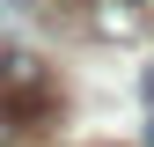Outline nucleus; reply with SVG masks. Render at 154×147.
<instances>
[{"label": "nucleus", "mask_w": 154, "mask_h": 147, "mask_svg": "<svg viewBox=\"0 0 154 147\" xmlns=\"http://www.w3.org/2000/svg\"><path fill=\"white\" fill-rule=\"evenodd\" d=\"M140 96H147V103H154V66H147V74H140Z\"/></svg>", "instance_id": "obj_3"}, {"label": "nucleus", "mask_w": 154, "mask_h": 147, "mask_svg": "<svg viewBox=\"0 0 154 147\" xmlns=\"http://www.w3.org/2000/svg\"><path fill=\"white\" fill-rule=\"evenodd\" d=\"M95 37H110V44H125V37H140V15H132V0H110V8L95 15Z\"/></svg>", "instance_id": "obj_1"}, {"label": "nucleus", "mask_w": 154, "mask_h": 147, "mask_svg": "<svg viewBox=\"0 0 154 147\" xmlns=\"http://www.w3.org/2000/svg\"><path fill=\"white\" fill-rule=\"evenodd\" d=\"M15 140H22V110H8V103H0V147H15Z\"/></svg>", "instance_id": "obj_2"}, {"label": "nucleus", "mask_w": 154, "mask_h": 147, "mask_svg": "<svg viewBox=\"0 0 154 147\" xmlns=\"http://www.w3.org/2000/svg\"><path fill=\"white\" fill-rule=\"evenodd\" d=\"M132 8H147V0H132Z\"/></svg>", "instance_id": "obj_5"}, {"label": "nucleus", "mask_w": 154, "mask_h": 147, "mask_svg": "<svg viewBox=\"0 0 154 147\" xmlns=\"http://www.w3.org/2000/svg\"><path fill=\"white\" fill-rule=\"evenodd\" d=\"M147 140H154V110H147Z\"/></svg>", "instance_id": "obj_4"}]
</instances>
